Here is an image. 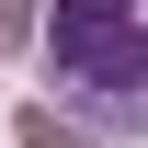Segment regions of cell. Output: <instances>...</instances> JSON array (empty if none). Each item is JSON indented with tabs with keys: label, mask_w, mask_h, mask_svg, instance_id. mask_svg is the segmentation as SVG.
<instances>
[{
	"label": "cell",
	"mask_w": 148,
	"mask_h": 148,
	"mask_svg": "<svg viewBox=\"0 0 148 148\" xmlns=\"http://www.w3.org/2000/svg\"><path fill=\"white\" fill-rule=\"evenodd\" d=\"M12 46H34V12H23V0H0V57Z\"/></svg>",
	"instance_id": "3"
},
{
	"label": "cell",
	"mask_w": 148,
	"mask_h": 148,
	"mask_svg": "<svg viewBox=\"0 0 148 148\" xmlns=\"http://www.w3.org/2000/svg\"><path fill=\"white\" fill-rule=\"evenodd\" d=\"M46 80L69 91L80 125L148 137V0H57V23H46Z\"/></svg>",
	"instance_id": "1"
},
{
	"label": "cell",
	"mask_w": 148,
	"mask_h": 148,
	"mask_svg": "<svg viewBox=\"0 0 148 148\" xmlns=\"http://www.w3.org/2000/svg\"><path fill=\"white\" fill-rule=\"evenodd\" d=\"M12 137H23V148H91V125H80V114H57V103L12 114Z\"/></svg>",
	"instance_id": "2"
}]
</instances>
